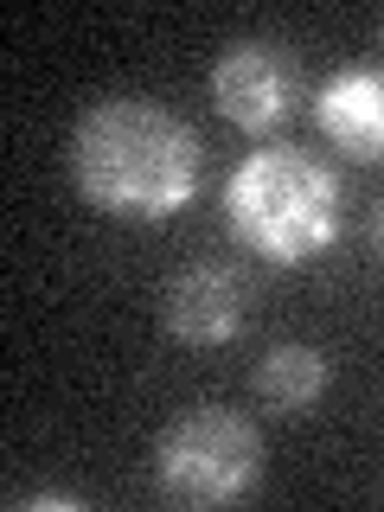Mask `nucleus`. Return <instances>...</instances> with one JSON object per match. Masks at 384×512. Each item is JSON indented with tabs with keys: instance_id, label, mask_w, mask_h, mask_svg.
I'll return each instance as SVG.
<instances>
[{
	"instance_id": "7ed1b4c3",
	"label": "nucleus",
	"mask_w": 384,
	"mask_h": 512,
	"mask_svg": "<svg viewBox=\"0 0 384 512\" xmlns=\"http://www.w3.org/2000/svg\"><path fill=\"white\" fill-rule=\"evenodd\" d=\"M154 480L173 506H231L263 480V436L224 404H192L160 429Z\"/></svg>"
},
{
	"instance_id": "6e6552de",
	"label": "nucleus",
	"mask_w": 384,
	"mask_h": 512,
	"mask_svg": "<svg viewBox=\"0 0 384 512\" xmlns=\"http://www.w3.org/2000/svg\"><path fill=\"white\" fill-rule=\"evenodd\" d=\"M26 506H64V512H84V500H71V493H32Z\"/></svg>"
},
{
	"instance_id": "0eeeda50",
	"label": "nucleus",
	"mask_w": 384,
	"mask_h": 512,
	"mask_svg": "<svg viewBox=\"0 0 384 512\" xmlns=\"http://www.w3.org/2000/svg\"><path fill=\"white\" fill-rule=\"evenodd\" d=\"M327 384H333L327 352H320V346H301V340L269 346L263 365H256V391H263V404L282 410V416H308L320 397H327Z\"/></svg>"
},
{
	"instance_id": "423d86ee",
	"label": "nucleus",
	"mask_w": 384,
	"mask_h": 512,
	"mask_svg": "<svg viewBox=\"0 0 384 512\" xmlns=\"http://www.w3.org/2000/svg\"><path fill=\"white\" fill-rule=\"evenodd\" d=\"M314 122L346 160H384V71H340L314 96Z\"/></svg>"
},
{
	"instance_id": "39448f33",
	"label": "nucleus",
	"mask_w": 384,
	"mask_h": 512,
	"mask_svg": "<svg viewBox=\"0 0 384 512\" xmlns=\"http://www.w3.org/2000/svg\"><path fill=\"white\" fill-rule=\"evenodd\" d=\"M160 327L180 346H224L244 333V276L231 263H186L160 288Z\"/></svg>"
},
{
	"instance_id": "f257e3e1",
	"label": "nucleus",
	"mask_w": 384,
	"mask_h": 512,
	"mask_svg": "<svg viewBox=\"0 0 384 512\" xmlns=\"http://www.w3.org/2000/svg\"><path fill=\"white\" fill-rule=\"evenodd\" d=\"M199 135L154 96H103L71 128V180L103 218L167 224L199 192Z\"/></svg>"
},
{
	"instance_id": "20e7f679",
	"label": "nucleus",
	"mask_w": 384,
	"mask_h": 512,
	"mask_svg": "<svg viewBox=\"0 0 384 512\" xmlns=\"http://www.w3.org/2000/svg\"><path fill=\"white\" fill-rule=\"evenodd\" d=\"M295 96H301V71L282 45L269 39H237L224 45L212 64V103L218 116L244 135H269L295 116Z\"/></svg>"
},
{
	"instance_id": "1a4fd4ad",
	"label": "nucleus",
	"mask_w": 384,
	"mask_h": 512,
	"mask_svg": "<svg viewBox=\"0 0 384 512\" xmlns=\"http://www.w3.org/2000/svg\"><path fill=\"white\" fill-rule=\"evenodd\" d=\"M378 250H384V205H378Z\"/></svg>"
},
{
	"instance_id": "f03ea898",
	"label": "nucleus",
	"mask_w": 384,
	"mask_h": 512,
	"mask_svg": "<svg viewBox=\"0 0 384 512\" xmlns=\"http://www.w3.org/2000/svg\"><path fill=\"white\" fill-rule=\"evenodd\" d=\"M224 218L244 237V250H256L263 263L301 269L340 237V180L320 154L269 141V148H256L231 167Z\"/></svg>"
}]
</instances>
